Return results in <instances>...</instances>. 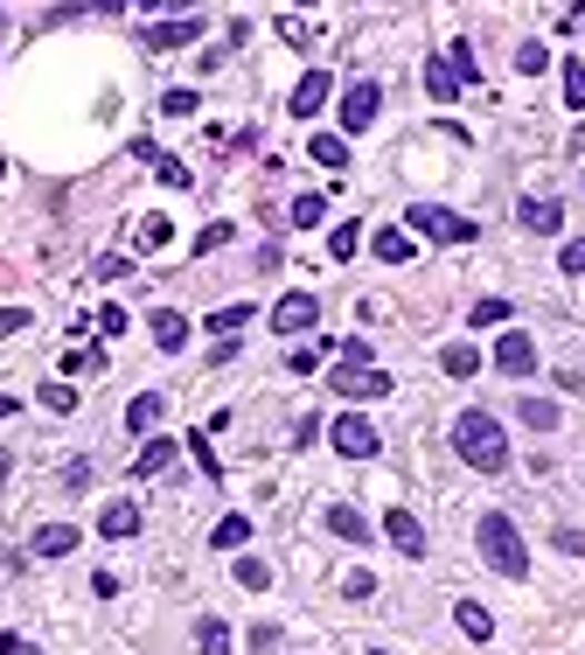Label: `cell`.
Instances as JSON below:
<instances>
[{
    "label": "cell",
    "instance_id": "obj_19",
    "mask_svg": "<svg viewBox=\"0 0 585 655\" xmlns=\"http://www.w3.org/2000/svg\"><path fill=\"white\" fill-rule=\"evenodd\" d=\"M161 411H168V405L153 398V390H140V398L126 405V426H132V433H153V426H161Z\"/></svg>",
    "mask_w": 585,
    "mask_h": 655
},
{
    "label": "cell",
    "instance_id": "obj_40",
    "mask_svg": "<svg viewBox=\"0 0 585 655\" xmlns=\"http://www.w3.org/2000/svg\"><path fill=\"white\" fill-rule=\"evenodd\" d=\"M132 8H147V14H196V0H132Z\"/></svg>",
    "mask_w": 585,
    "mask_h": 655
},
{
    "label": "cell",
    "instance_id": "obj_42",
    "mask_svg": "<svg viewBox=\"0 0 585 655\" xmlns=\"http://www.w3.org/2000/svg\"><path fill=\"white\" fill-rule=\"evenodd\" d=\"M161 112H175V119H189V112H196V91H168V98H161Z\"/></svg>",
    "mask_w": 585,
    "mask_h": 655
},
{
    "label": "cell",
    "instance_id": "obj_28",
    "mask_svg": "<svg viewBox=\"0 0 585 655\" xmlns=\"http://www.w3.org/2000/svg\"><path fill=\"white\" fill-rule=\"evenodd\" d=\"M286 217L300 224V230H314V224L328 217V196H292V209H286Z\"/></svg>",
    "mask_w": 585,
    "mask_h": 655
},
{
    "label": "cell",
    "instance_id": "obj_41",
    "mask_svg": "<svg viewBox=\"0 0 585 655\" xmlns=\"http://www.w3.org/2000/svg\"><path fill=\"white\" fill-rule=\"evenodd\" d=\"M29 321H36L29 307H0V335H21V328H29Z\"/></svg>",
    "mask_w": 585,
    "mask_h": 655
},
{
    "label": "cell",
    "instance_id": "obj_46",
    "mask_svg": "<svg viewBox=\"0 0 585 655\" xmlns=\"http://www.w3.org/2000/svg\"><path fill=\"white\" fill-rule=\"evenodd\" d=\"M217 245H230V224H209L202 238H196V251H217Z\"/></svg>",
    "mask_w": 585,
    "mask_h": 655
},
{
    "label": "cell",
    "instance_id": "obj_36",
    "mask_svg": "<svg viewBox=\"0 0 585 655\" xmlns=\"http://www.w3.org/2000/svg\"><path fill=\"white\" fill-rule=\"evenodd\" d=\"M91 272H98V279H126V272H132V258H126V251H105Z\"/></svg>",
    "mask_w": 585,
    "mask_h": 655
},
{
    "label": "cell",
    "instance_id": "obj_4",
    "mask_svg": "<svg viewBox=\"0 0 585 655\" xmlns=\"http://www.w3.org/2000/svg\"><path fill=\"white\" fill-rule=\"evenodd\" d=\"M328 447H335L341 460H377V454H384V433L369 426L363 411H341L335 426H328Z\"/></svg>",
    "mask_w": 585,
    "mask_h": 655
},
{
    "label": "cell",
    "instance_id": "obj_13",
    "mask_svg": "<svg viewBox=\"0 0 585 655\" xmlns=\"http://www.w3.org/2000/svg\"><path fill=\"white\" fill-rule=\"evenodd\" d=\"M147 321H153V343H161L168 356H175V349H189V314L161 307V314H147Z\"/></svg>",
    "mask_w": 585,
    "mask_h": 655
},
{
    "label": "cell",
    "instance_id": "obj_30",
    "mask_svg": "<svg viewBox=\"0 0 585 655\" xmlns=\"http://www.w3.org/2000/svg\"><path fill=\"white\" fill-rule=\"evenodd\" d=\"M356 245H363V224H335L328 230V258H356Z\"/></svg>",
    "mask_w": 585,
    "mask_h": 655
},
{
    "label": "cell",
    "instance_id": "obj_24",
    "mask_svg": "<svg viewBox=\"0 0 585 655\" xmlns=\"http://www.w3.org/2000/svg\"><path fill=\"white\" fill-rule=\"evenodd\" d=\"M425 91H433V98H454L460 91V77H454V63H446V57L425 63Z\"/></svg>",
    "mask_w": 585,
    "mask_h": 655
},
{
    "label": "cell",
    "instance_id": "obj_10",
    "mask_svg": "<svg viewBox=\"0 0 585 655\" xmlns=\"http://www.w3.org/2000/svg\"><path fill=\"white\" fill-rule=\"evenodd\" d=\"M384 537H390L405 558H425V523H418L412 509H384Z\"/></svg>",
    "mask_w": 585,
    "mask_h": 655
},
{
    "label": "cell",
    "instance_id": "obj_39",
    "mask_svg": "<svg viewBox=\"0 0 585 655\" xmlns=\"http://www.w3.org/2000/svg\"><path fill=\"white\" fill-rule=\"evenodd\" d=\"M153 168H161V181H168V189H189V168H181V161H168V153H153Z\"/></svg>",
    "mask_w": 585,
    "mask_h": 655
},
{
    "label": "cell",
    "instance_id": "obj_21",
    "mask_svg": "<svg viewBox=\"0 0 585 655\" xmlns=\"http://www.w3.org/2000/svg\"><path fill=\"white\" fill-rule=\"evenodd\" d=\"M168 460H175V439H147V447H140V460H132V475H161Z\"/></svg>",
    "mask_w": 585,
    "mask_h": 655
},
{
    "label": "cell",
    "instance_id": "obj_49",
    "mask_svg": "<svg viewBox=\"0 0 585 655\" xmlns=\"http://www.w3.org/2000/svg\"><path fill=\"white\" fill-rule=\"evenodd\" d=\"M8 475H14V454H8V447H0V488H8Z\"/></svg>",
    "mask_w": 585,
    "mask_h": 655
},
{
    "label": "cell",
    "instance_id": "obj_2",
    "mask_svg": "<svg viewBox=\"0 0 585 655\" xmlns=\"http://www.w3.org/2000/svg\"><path fill=\"white\" fill-rule=\"evenodd\" d=\"M474 544H482V558L502 572V579H523V572H529V552H523L516 523L502 516V509H488V516H482V530H474Z\"/></svg>",
    "mask_w": 585,
    "mask_h": 655
},
{
    "label": "cell",
    "instance_id": "obj_51",
    "mask_svg": "<svg viewBox=\"0 0 585 655\" xmlns=\"http://www.w3.org/2000/svg\"><path fill=\"white\" fill-rule=\"evenodd\" d=\"M300 8H321V0H300Z\"/></svg>",
    "mask_w": 585,
    "mask_h": 655
},
{
    "label": "cell",
    "instance_id": "obj_26",
    "mask_svg": "<svg viewBox=\"0 0 585 655\" xmlns=\"http://www.w3.org/2000/svg\"><path fill=\"white\" fill-rule=\"evenodd\" d=\"M209 544H217V552H237V544H251V516H224Z\"/></svg>",
    "mask_w": 585,
    "mask_h": 655
},
{
    "label": "cell",
    "instance_id": "obj_6",
    "mask_svg": "<svg viewBox=\"0 0 585 655\" xmlns=\"http://www.w3.org/2000/svg\"><path fill=\"white\" fill-rule=\"evenodd\" d=\"M377 112H384V91L369 85V77L341 91V133H369V126H377Z\"/></svg>",
    "mask_w": 585,
    "mask_h": 655
},
{
    "label": "cell",
    "instance_id": "obj_50",
    "mask_svg": "<svg viewBox=\"0 0 585 655\" xmlns=\"http://www.w3.org/2000/svg\"><path fill=\"white\" fill-rule=\"evenodd\" d=\"M0 418H14V398H8V390H0Z\"/></svg>",
    "mask_w": 585,
    "mask_h": 655
},
{
    "label": "cell",
    "instance_id": "obj_48",
    "mask_svg": "<svg viewBox=\"0 0 585 655\" xmlns=\"http://www.w3.org/2000/svg\"><path fill=\"white\" fill-rule=\"evenodd\" d=\"M85 8H98V14H119V8H126V0H85Z\"/></svg>",
    "mask_w": 585,
    "mask_h": 655
},
{
    "label": "cell",
    "instance_id": "obj_22",
    "mask_svg": "<svg viewBox=\"0 0 585 655\" xmlns=\"http://www.w3.org/2000/svg\"><path fill=\"white\" fill-rule=\"evenodd\" d=\"M245 321H258V314H251L245 300H237V307H217V314H209V335H224V343H230V335L245 328Z\"/></svg>",
    "mask_w": 585,
    "mask_h": 655
},
{
    "label": "cell",
    "instance_id": "obj_45",
    "mask_svg": "<svg viewBox=\"0 0 585 655\" xmlns=\"http://www.w3.org/2000/svg\"><path fill=\"white\" fill-rule=\"evenodd\" d=\"M189 454H196V460H202V475H209V482H217V454H209V439H202V433H196V439H189Z\"/></svg>",
    "mask_w": 585,
    "mask_h": 655
},
{
    "label": "cell",
    "instance_id": "obj_37",
    "mask_svg": "<svg viewBox=\"0 0 585 655\" xmlns=\"http://www.w3.org/2000/svg\"><path fill=\"white\" fill-rule=\"evenodd\" d=\"M42 405L49 411H77V390L70 384H42Z\"/></svg>",
    "mask_w": 585,
    "mask_h": 655
},
{
    "label": "cell",
    "instance_id": "obj_32",
    "mask_svg": "<svg viewBox=\"0 0 585 655\" xmlns=\"http://www.w3.org/2000/svg\"><path fill=\"white\" fill-rule=\"evenodd\" d=\"M565 105L585 112V63H565Z\"/></svg>",
    "mask_w": 585,
    "mask_h": 655
},
{
    "label": "cell",
    "instance_id": "obj_23",
    "mask_svg": "<svg viewBox=\"0 0 585 655\" xmlns=\"http://www.w3.org/2000/svg\"><path fill=\"white\" fill-rule=\"evenodd\" d=\"M516 418H523V426H537V433H557V405L551 398H523Z\"/></svg>",
    "mask_w": 585,
    "mask_h": 655
},
{
    "label": "cell",
    "instance_id": "obj_17",
    "mask_svg": "<svg viewBox=\"0 0 585 655\" xmlns=\"http://www.w3.org/2000/svg\"><path fill=\"white\" fill-rule=\"evenodd\" d=\"M98 530H105V537H132V530H140V503H105Z\"/></svg>",
    "mask_w": 585,
    "mask_h": 655
},
{
    "label": "cell",
    "instance_id": "obj_35",
    "mask_svg": "<svg viewBox=\"0 0 585 655\" xmlns=\"http://www.w3.org/2000/svg\"><path fill=\"white\" fill-rule=\"evenodd\" d=\"M91 321H98V335H126V321H132V314H126V307H98Z\"/></svg>",
    "mask_w": 585,
    "mask_h": 655
},
{
    "label": "cell",
    "instance_id": "obj_27",
    "mask_svg": "<svg viewBox=\"0 0 585 655\" xmlns=\"http://www.w3.org/2000/svg\"><path fill=\"white\" fill-rule=\"evenodd\" d=\"M196 655H230V627L224 621H202L196 627Z\"/></svg>",
    "mask_w": 585,
    "mask_h": 655
},
{
    "label": "cell",
    "instance_id": "obj_16",
    "mask_svg": "<svg viewBox=\"0 0 585 655\" xmlns=\"http://www.w3.org/2000/svg\"><path fill=\"white\" fill-rule=\"evenodd\" d=\"M328 530H335L341 544H369V523H363V509H349V503L328 509Z\"/></svg>",
    "mask_w": 585,
    "mask_h": 655
},
{
    "label": "cell",
    "instance_id": "obj_47",
    "mask_svg": "<svg viewBox=\"0 0 585 655\" xmlns=\"http://www.w3.org/2000/svg\"><path fill=\"white\" fill-rule=\"evenodd\" d=\"M0 655H42L36 642H21V635H0Z\"/></svg>",
    "mask_w": 585,
    "mask_h": 655
},
{
    "label": "cell",
    "instance_id": "obj_43",
    "mask_svg": "<svg viewBox=\"0 0 585 655\" xmlns=\"http://www.w3.org/2000/svg\"><path fill=\"white\" fill-rule=\"evenodd\" d=\"M341 593H349V599H369V593H377V579H369V572H349V579H341Z\"/></svg>",
    "mask_w": 585,
    "mask_h": 655
},
{
    "label": "cell",
    "instance_id": "obj_38",
    "mask_svg": "<svg viewBox=\"0 0 585 655\" xmlns=\"http://www.w3.org/2000/svg\"><path fill=\"white\" fill-rule=\"evenodd\" d=\"M495 321H509V300H482L474 307V328H495Z\"/></svg>",
    "mask_w": 585,
    "mask_h": 655
},
{
    "label": "cell",
    "instance_id": "obj_1",
    "mask_svg": "<svg viewBox=\"0 0 585 655\" xmlns=\"http://www.w3.org/2000/svg\"><path fill=\"white\" fill-rule=\"evenodd\" d=\"M454 454L467 467H482V475H502L509 467V433H502L495 411H460L454 418Z\"/></svg>",
    "mask_w": 585,
    "mask_h": 655
},
{
    "label": "cell",
    "instance_id": "obj_5",
    "mask_svg": "<svg viewBox=\"0 0 585 655\" xmlns=\"http://www.w3.org/2000/svg\"><path fill=\"white\" fill-rule=\"evenodd\" d=\"M328 384L341 390V398H390V377L377 370V363H335Z\"/></svg>",
    "mask_w": 585,
    "mask_h": 655
},
{
    "label": "cell",
    "instance_id": "obj_3",
    "mask_svg": "<svg viewBox=\"0 0 585 655\" xmlns=\"http://www.w3.org/2000/svg\"><path fill=\"white\" fill-rule=\"evenodd\" d=\"M405 230L412 238H433V245H474V217H454V209H439V202H412Z\"/></svg>",
    "mask_w": 585,
    "mask_h": 655
},
{
    "label": "cell",
    "instance_id": "obj_20",
    "mask_svg": "<svg viewBox=\"0 0 585 655\" xmlns=\"http://www.w3.org/2000/svg\"><path fill=\"white\" fill-rule=\"evenodd\" d=\"M369 245H377V258H384V266H405V258H412V230H377Z\"/></svg>",
    "mask_w": 585,
    "mask_h": 655
},
{
    "label": "cell",
    "instance_id": "obj_29",
    "mask_svg": "<svg viewBox=\"0 0 585 655\" xmlns=\"http://www.w3.org/2000/svg\"><path fill=\"white\" fill-rule=\"evenodd\" d=\"M237 586H245V593H265V586H272V565H265V558H237Z\"/></svg>",
    "mask_w": 585,
    "mask_h": 655
},
{
    "label": "cell",
    "instance_id": "obj_31",
    "mask_svg": "<svg viewBox=\"0 0 585 655\" xmlns=\"http://www.w3.org/2000/svg\"><path fill=\"white\" fill-rule=\"evenodd\" d=\"M446 63H454V77H460V85H474V77H482V57H474L467 42H454V49H446Z\"/></svg>",
    "mask_w": 585,
    "mask_h": 655
},
{
    "label": "cell",
    "instance_id": "obj_25",
    "mask_svg": "<svg viewBox=\"0 0 585 655\" xmlns=\"http://www.w3.org/2000/svg\"><path fill=\"white\" fill-rule=\"evenodd\" d=\"M314 161H321V168H349V140H335V133H314Z\"/></svg>",
    "mask_w": 585,
    "mask_h": 655
},
{
    "label": "cell",
    "instance_id": "obj_44",
    "mask_svg": "<svg viewBox=\"0 0 585 655\" xmlns=\"http://www.w3.org/2000/svg\"><path fill=\"white\" fill-rule=\"evenodd\" d=\"M557 266H565V272H585V238H572L565 251H557Z\"/></svg>",
    "mask_w": 585,
    "mask_h": 655
},
{
    "label": "cell",
    "instance_id": "obj_9",
    "mask_svg": "<svg viewBox=\"0 0 585 655\" xmlns=\"http://www.w3.org/2000/svg\"><path fill=\"white\" fill-rule=\"evenodd\" d=\"M202 36V21L196 14H175V21H153V29L140 36L147 49H153V57H168V49H181V42H196Z\"/></svg>",
    "mask_w": 585,
    "mask_h": 655
},
{
    "label": "cell",
    "instance_id": "obj_34",
    "mask_svg": "<svg viewBox=\"0 0 585 655\" xmlns=\"http://www.w3.org/2000/svg\"><path fill=\"white\" fill-rule=\"evenodd\" d=\"M168 238H175V230H168V217H140V245H147V251H161Z\"/></svg>",
    "mask_w": 585,
    "mask_h": 655
},
{
    "label": "cell",
    "instance_id": "obj_33",
    "mask_svg": "<svg viewBox=\"0 0 585 655\" xmlns=\"http://www.w3.org/2000/svg\"><path fill=\"white\" fill-rule=\"evenodd\" d=\"M544 63H551V49H544V42H523V49H516V70H523V77H537Z\"/></svg>",
    "mask_w": 585,
    "mask_h": 655
},
{
    "label": "cell",
    "instance_id": "obj_11",
    "mask_svg": "<svg viewBox=\"0 0 585 655\" xmlns=\"http://www.w3.org/2000/svg\"><path fill=\"white\" fill-rule=\"evenodd\" d=\"M314 321H321V307H314V294H286V300L272 307V328H279V335H307Z\"/></svg>",
    "mask_w": 585,
    "mask_h": 655
},
{
    "label": "cell",
    "instance_id": "obj_7",
    "mask_svg": "<svg viewBox=\"0 0 585 655\" xmlns=\"http://www.w3.org/2000/svg\"><path fill=\"white\" fill-rule=\"evenodd\" d=\"M495 370H502V377H529V370H537V343H529L523 328H509V335L495 343Z\"/></svg>",
    "mask_w": 585,
    "mask_h": 655
},
{
    "label": "cell",
    "instance_id": "obj_12",
    "mask_svg": "<svg viewBox=\"0 0 585 655\" xmlns=\"http://www.w3.org/2000/svg\"><path fill=\"white\" fill-rule=\"evenodd\" d=\"M516 217H523V230H537V238H557L565 209H557V202H544V196H523V209H516Z\"/></svg>",
    "mask_w": 585,
    "mask_h": 655
},
{
    "label": "cell",
    "instance_id": "obj_18",
    "mask_svg": "<svg viewBox=\"0 0 585 655\" xmlns=\"http://www.w3.org/2000/svg\"><path fill=\"white\" fill-rule=\"evenodd\" d=\"M439 370L446 377H474V370H482V349H474V343H446L439 349Z\"/></svg>",
    "mask_w": 585,
    "mask_h": 655
},
{
    "label": "cell",
    "instance_id": "obj_14",
    "mask_svg": "<svg viewBox=\"0 0 585 655\" xmlns=\"http://www.w3.org/2000/svg\"><path fill=\"white\" fill-rule=\"evenodd\" d=\"M70 552H77L70 523H42V530H36V558H70Z\"/></svg>",
    "mask_w": 585,
    "mask_h": 655
},
{
    "label": "cell",
    "instance_id": "obj_8",
    "mask_svg": "<svg viewBox=\"0 0 585 655\" xmlns=\"http://www.w3.org/2000/svg\"><path fill=\"white\" fill-rule=\"evenodd\" d=\"M328 98H335V77H328V70H307L300 85H292V98H286V105H292V119H314Z\"/></svg>",
    "mask_w": 585,
    "mask_h": 655
},
{
    "label": "cell",
    "instance_id": "obj_52",
    "mask_svg": "<svg viewBox=\"0 0 585 655\" xmlns=\"http://www.w3.org/2000/svg\"><path fill=\"white\" fill-rule=\"evenodd\" d=\"M369 655H384V648H369Z\"/></svg>",
    "mask_w": 585,
    "mask_h": 655
},
{
    "label": "cell",
    "instance_id": "obj_15",
    "mask_svg": "<svg viewBox=\"0 0 585 655\" xmlns=\"http://www.w3.org/2000/svg\"><path fill=\"white\" fill-rule=\"evenodd\" d=\"M454 621H460V635H467V642H488V635H495V614L482 607V599H460Z\"/></svg>",
    "mask_w": 585,
    "mask_h": 655
}]
</instances>
